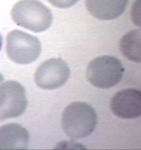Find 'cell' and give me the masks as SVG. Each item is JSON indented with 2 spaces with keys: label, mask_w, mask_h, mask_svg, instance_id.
<instances>
[{
  "label": "cell",
  "mask_w": 141,
  "mask_h": 150,
  "mask_svg": "<svg viewBox=\"0 0 141 150\" xmlns=\"http://www.w3.org/2000/svg\"><path fill=\"white\" fill-rule=\"evenodd\" d=\"M124 67L120 60L108 55L95 58L90 62L86 70V78L93 86L100 88L113 87L120 82Z\"/></svg>",
  "instance_id": "3957f363"
},
{
  "label": "cell",
  "mask_w": 141,
  "mask_h": 150,
  "mask_svg": "<svg viewBox=\"0 0 141 150\" xmlns=\"http://www.w3.org/2000/svg\"><path fill=\"white\" fill-rule=\"evenodd\" d=\"M110 109L113 114L123 119H133L141 115V91L133 88L120 91L113 96Z\"/></svg>",
  "instance_id": "52a82bcc"
},
{
  "label": "cell",
  "mask_w": 141,
  "mask_h": 150,
  "mask_svg": "<svg viewBox=\"0 0 141 150\" xmlns=\"http://www.w3.org/2000/svg\"><path fill=\"white\" fill-rule=\"evenodd\" d=\"M14 22L34 33L46 31L51 25L52 13L38 0H21L14 5L11 12Z\"/></svg>",
  "instance_id": "7a4b0ae2"
},
{
  "label": "cell",
  "mask_w": 141,
  "mask_h": 150,
  "mask_svg": "<svg viewBox=\"0 0 141 150\" xmlns=\"http://www.w3.org/2000/svg\"><path fill=\"white\" fill-rule=\"evenodd\" d=\"M120 50L122 54L131 61L141 62V32L133 30L125 34L120 40Z\"/></svg>",
  "instance_id": "30bf717a"
},
{
  "label": "cell",
  "mask_w": 141,
  "mask_h": 150,
  "mask_svg": "<svg viewBox=\"0 0 141 150\" xmlns=\"http://www.w3.org/2000/svg\"><path fill=\"white\" fill-rule=\"evenodd\" d=\"M128 0H85L87 10L95 18L112 20L120 17L125 11Z\"/></svg>",
  "instance_id": "ba28073f"
},
{
  "label": "cell",
  "mask_w": 141,
  "mask_h": 150,
  "mask_svg": "<svg viewBox=\"0 0 141 150\" xmlns=\"http://www.w3.org/2000/svg\"><path fill=\"white\" fill-rule=\"evenodd\" d=\"M29 139V132L19 124L10 123L0 127V150H25Z\"/></svg>",
  "instance_id": "9c48e42d"
},
{
  "label": "cell",
  "mask_w": 141,
  "mask_h": 150,
  "mask_svg": "<svg viewBox=\"0 0 141 150\" xmlns=\"http://www.w3.org/2000/svg\"><path fill=\"white\" fill-rule=\"evenodd\" d=\"M3 44V39L2 36L1 35V34L0 33V51L2 49V47Z\"/></svg>",
  "instance_id": "7c38bea8"
},
{
  "label": "cell",
  "mask_w": 141,
  "mask_h": 150,
  "mask_svg": "<svg viewBox=\"0 0 141 150\" xmlns=\"http://www.w3.org/2000/svg\"><path fill=\"white\" fill-rule=\"evenodd\" d=\"M6 51L13 62L27 64L34 62L41 52V45L36 36L21 31H11L6 36Z\"/></svg>",
  "instance_id": "277c9868"
},
{
  "label": "cell",
  "mask_w": 141,
  "mask_h": 150,
  "mask_svg": "<svg viewBox=\"0 0 141 150\" xmlns=\"http://www.w3.org/2000/svg\"><path fill=\"white\" fill-rule=\"evenodd\" d=\"M70 74L67 63L60 58L45 61L38 67L34 74L37 86L44 90H55L63 86Z\"/></svg>",
  "instance_id": "8992f818"
},
{
  "label": "cell",
  "mask_w": 141,
  "mask_h": 150,
  "mask_svg": "<svg viewBox=\"0 0 141 150\" xmlns=\"http://www.w3.org/2000/svg\"><path fill=\"white\" fill-rule=\"evenodd\" d=\"M27 104L26 90L20 83L9 81L0 86V121L20 116Z\"/></svg>",
  "instance_id": "5b68a950"
},
{
  "label": "cell",
  "mask_w": 141,
  "mask_h": 150,
  "mask_svg": "<svg viewBox=\"0 0 141 150\" xmlns=\"http://www.w3.org/2000/svg\"><path fill=\"white\" fill-rule=\"evenodd\" d=\"M49 2L57 8H70L76 4L78 0H47Z\"/></svg>",
  "instance_id": "8fae6325"
},
{
  "label": "cell",
  "mask_w": 141,
  "mask_h": 150,
  "mask_svg": "<svg viewBox=\"0 0 141 150\" xmlns=\"http://www.w3.org/2000/svg\"><path fill=\"white\" fill-rule=\"evenodd\" d=\"M3 81V77L2 75L0 74V83H2Z\"/></svg>",
  "instance_id": "4fadbf2b"
},
{
  "label": "cell",
  "mask_w": 141,
  "mask_h": 150,
  "mask_svg": "<svg viewBox=\"0 0 141 150\" xmlns=\"http://www.w3.org/2000/svg\"><path fill=\"white\" fill-rule=\"evenodd\" d=\"M97 124V115L88 104L76 102L70 104L63 112L61 125L69 137L79 139L92 134Z\"/></svg>",
  "instance_id": "6da1fadb"
}]
</instances>
